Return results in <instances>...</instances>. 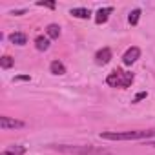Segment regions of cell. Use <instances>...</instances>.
I'll list each match as a JSON object with an SVG mask.
<instances>
[{
	"instance_id": "obj_1",
	"label": "cell",
	"mask_w": 155,
	"mask_h": 155,
	"mask_svg": "<svg viewBox=\"0 0 155 155\" xmlns=\"http://www.w3.org/2000/svg\"><path fill=\"white\" fill-rule=\"evenodd\" d=\"M51 150H57L60 153H69V155H110V150L99 148V146H84V144H51Z\"/></svg>"
},
{
	"instance_id": "obj_2",
	"label": "cell",
	"mask_w": 155,
	"mask_h": 155,
	"mask_svg": "<svg viewBox=\"0 0 155 155\" xmlns=\"http://www.w3.org/2000/svg\"><path fill=\"white\" fill-rule=\"evenodd\" d=\"M155 137V130H133V131H102L104 140H148Z\"/></svg>"
},
{
	"instance_id": "obj_3",
	"label": "cell",
	"mask_w": 155,
	"mask_h": 155,
	"mask_svg": "<svg viewBox=\"0 0 155 155\" xmlns=\"http://www.w3.org/2000/svg\"><path fill=\"white\" fill-rule=\"evenodd\" d=\"M133 73L131 71H122V69H113L108 77H106V82H108V86H111V88H122V90H126V88H130L131 84H133Z\"/></svg>"
},
{
	"instance_id": "obj_4",
	"label": "cell",
	"mask_w": 155,
	"mask_h": 155,
	"mask_svg": "<svg viewBox=\"0 0 155 155\" xmlns=\"http://www.w3.org/2000/svg\"><path fill=\"white\" fill-rule=\"evenodd\" d=\"M0 128L2 130H20V128H26V122L11 119V117H0Z\"/></svg>"
},
{
	"instance_id": "obj_5",
	"label": "cell",
	"mask_w": 155,
	"mask_h": 155,
	"mask_svg": "<svg viewBox=\"0 0 155 155\" xmlns=\"http://www.w3.org/2000/svg\"><path fill=\"white\" fill-rule=\"evenodd\" d=\"M139 57H140V49L137 46H133V48H128L126 49V53L122 55V62L126 66H131V64H135L139 60Z\"/></svg>"
},
{
	"instance_id": "obj_6",
	"label": "cell",
	"mask_w": 155,
	"mask_h": 155,
	"mask_svg": "<svg viewBox=\"0 0 155 155\" xmlns=\"http://www.w3.org/2000/svg\"><path fill=\"white\" fill-rule=\"evenodd\" d=\"M111 58H113V53L110 48H102L95 53V64H99V66H106Z\"/></svg>"
},
{
	"instance_id": "obj_7",
	"label": "cell",
	"mask_w": 155,
	"mask_h": 155,
	"mask_svg": "<svg viewBox=\"0 0 155 155\" xmlns=\"http://www.w3.org/2000/svg\"><path fill=\"white\" fill-rule=\"evenodd\" d=\"M111 13H113V8H101V9L97 11V15H95V22H97V24L108 22V18H110Z\"/></svg>"
},
{
	"instance_id": "obj_8",
	"label": "cell",
	"mask_w": 155,
	"mask_h": 155,
	"mask_svg": "<svg viewBox=\"0 0 155 155\" xmlns=\"http://www.w3.org/2000/svg\"><path fill=\"white\" fill-rule=\"evenodd\" d=\"M9 40H11V44H17V46H26V42H28V35L26 33H11L9 35Z\"/></svg>"
},
{
	"instance_id": "obj_9",
	"label": "cell",
	"mask_w": 155,
	"mask_h": 155,
	"mask_svg": "<svg viewBox=\"0 0 155 155\" xmlns=\"http://www.w3.org/2000/svg\"><path fill=\"white\" fill-rule=\"evenodd\" d=\"M35 48H37L38 51H48V49H49V38L44 37V35H38V37L35 38Z\"/></svg>"
},
{
	"instance_id": "obj_10",
	"label": "cell",
	"mask_w": 155,
	"mask_h": 155,
	"mask_svg": "<svg viewBox=\"0 0 155 155\" xmlns=\"http://www.w3.org/2000/svg\"><path fill=\"white\" fill-rule=\"evenodd\" d=\"M0 155H26V148L24 146H18V144H15V146H9V148H6Z\"/></svg>"
},
{
	"instance_id": "obj_11",
	"label": "cell",
	"mask_w": 155,
	"mask_h": 155,
	"mask_svg": "<svg viewBox=\"0 0 155 155\" xmlns=\"http://www.w3.org/2000/svg\"><path fill=\"white\" fill-rule=\"evenodd\" d=\"M49 71H51L53 75H64V73H66V66H64L60 60H53V62L49 64Z\"/></svg>"
},
{
	"instance_id": "obj_12",
	"label": "cell",
	"mask_w": 155,
	"mask_h": 155,
	"mask_svg": "<svg viewBox=\"0 0 155 155\" xmlns=\"http://www.w3.org/2000/svg\"><path fill=\"white\" fill-rule=\"evenodd\" d=\"M73 17H77V18H90V9H86V8H73L71 11H69Z\"/></svg>"
},
{
	"instance_id": "obj_13",
	"label": "cell",
	"mask_w": 155,
	"mask_h": 155,
	"mask_svg": "<svg viewBox=\"0 0 155 155\" xmlns=\"http://www.w3.org/2000/svg\"><path fill=\"white\" fill-rule=\"evenodd\" d=\"M46 33H48L49 38H58L60 37V26L58 24H49L46 28Z\"/></svg>"
},
{
	"instance_id": "obj_14",
	"label": "cell",
	"mask_w": 155,
	"mask_h": 155,
	"mask_svg": "<svg viewBox=\"0 0 155 155\" xmlns=\"http://www.w3.org/2000/svg\"><path fill=\"white\" fill-rule=\"evenodd\" d=\"M13 64H15V60L11 57H8V55H4L2 58H0V68H2V69H9Z\"/></svg>"
},
{
	"instance_id": "obj_15",
	"label": "cell",
	"mask_w": 155,
	"mask_h": 155,
	"mask_svg": "<svg viewBox=\"0 0 155 155\" xmlns=\"http://www.w3.org/2000/svg\"><path fill=\"white\" fill-rule=\"evenodd\" d=\"M139 18H140V9H133V11L130 13V17H128V22H130L131 26H137Z\"/></svg>"
},
{
	"instance_id": "obj_16",
	"label": "cell",
	"mask_w": 155,
	"mask_h": 155,
	"mask_svg": "<svg viewBox=\"0 0 155 155\" xmlns=\"http://www.w3.org/2000/svg\"><path fill=\"white\" fill-rule=\"evenodd\" d=\"M37 6H40V8H49V9H55V2H37Z\"/></svg>"
},
{
	"instance_id": "obj_17",
	"label": "cell",
	"mask_w": 155,
	"mask_h": 155,
	"mask_svg": "<svg viewBox=\"0 0 155 155\" xmlns=\"http://www.w3.org/2000/svg\"><path fill=\"white\" fill-rule=\"evenodd\" d=\"M146 97V91H140V93H137L135 95V99H133V102H139V101H142Z\"/></svg>"
},
{
	"instance_id": "obj_18",
	"label": "cell",
	"mask_w": 155,
	"mask_h": 155,
	"mask_svg": "<svg viewBox=\"0 0 155 155\" xmlns=\"http://www.w3.org/2000/svg\"><path fill=\"white\" fill-rule=\"evenodd\" d=\"M26 13V9H17V11H11V15H17V17H20V15H24Z\"/></svg>"
},
{
	"instance_id": "obj_19",
	"label": "cell",
	"mask_w": 155,
	"mask_h": 155,
	"mask_svg": "<svg viewBox=\"0 0 155 155\" xmlns=\"http://www.w3.org/2000/svg\"><path fill=\"white\" fill-rule=\"evenodd\" d=\"M15 81H29V75H20V77H17Z\"/></svg>"
},
{
	"instance_id": "obj_20",
	"label": "cell",
	"mask_w": 155,
	"mask_h": 155,
	"mask_svg": "<svg viewBox=\"0 0 155 155\" xmlns=\"http://www.w3.org/2000/svg\"><path fill=\"white\" fill-rule=\"evenodd\" d=\"M146 144H148V146H155V142H148V140H146Z\"/></svg>"
}]
</instances>
